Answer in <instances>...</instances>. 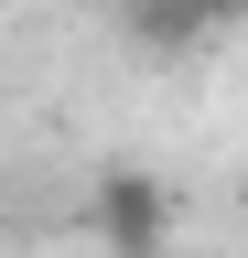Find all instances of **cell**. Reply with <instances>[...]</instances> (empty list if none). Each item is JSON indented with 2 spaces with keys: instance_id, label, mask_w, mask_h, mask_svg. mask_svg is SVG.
<instances>
[{
  "instance_id": "2",
  "label": "cell",
  "mask_w": 248,
  "mask_h": 258,
  "mask_svg": "<svg viewBox=\"0 0 248 258\" xmlns=\"http://www.w3.org/2000/svg\"><path fill=\"white\" fill-rule=\"evenodd\" d=\"M183 11H194V22L216 32V22H248V0H183Z\"/></svg>"
},
{
  "instance_id": "1",
  "label": "cell",
  "mask_w": 248,
  "mask_h": 258,
  "mask_svg": "<svg viewBox=\"0 0 248 258\" xmlns=\"http://www.w3.org/2000/svg\"><path fill=\"white\" fill-rule=\"evenodd\" d=\"M86 226H97L108 258H162L173 247V183L140 172V161H108L97 194H86Z\"/></svg>"
}]
</instances>
